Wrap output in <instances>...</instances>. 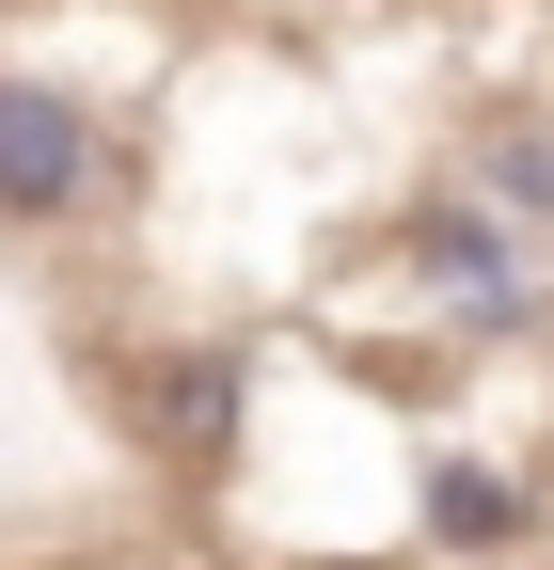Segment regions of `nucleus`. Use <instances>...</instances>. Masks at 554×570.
<instances>
[{"mask_svg":"<svg viewBox=\"0 0 554 570\" xmlns=\"http://www.w3.org/2000/svg\"><path fill=\"white\" fill-rule=\"evenodd\" d=\"M111 190V111L80 80H32V63H0V238H63L96 223Z\"/></svg>","mask_w":554,"mask_h":570,"instance_id":"nucleus-1","label":"nucleus"},{"mask_svg":"<svg viewBox=\"0 0 554 570\" xmlns=\"http://www.w3.org/2000/svg\"><path fill=\"white\" fill-rule=\"evenodd\" d=\"M396 269L444 302V333H459V348H507V333H538V238L507 223V206H475V190L412 206V223H396Z\"/></svg>","mask_w":554,"mask_h":570,"instance_id":"nucleus-2","label":"nucleus"},{"mask_svg":"<svg viewBox=\"0 0 554 570\" xmlns=\"http://www.w3.org/2000/svg\"><path fill=\"white\" fill-rule=\"evenodd\" d=\"M238 396H254V348L238 333H190V348H144V365H127V428H144L175 475H222L238 460Z\"/></svg>","mask_w":554,"mask_h":570,"instance_id":"nucleus-3","label":"nucleus"},{"mask_svg":"<svg viewBox=\"0 0 554 570\" xmlns=\"http://www.w3.org/2000/svg\"><path fill=\"white\" fill-rule=\"evenodd\" d=\"M412 539H428V554H523L538 539V491L507 475V460H428V475H412Z\"/></svg>","mask_w":554,"mask_h":570,"instance_id":"nucleus-4","label":"nucleus"},{"mask_svg":"<svg viewBox=\"0 0 554 570\" xmlns=\"http://www.w3.org/2000/svg\"><path fill=\"white\" fill-rule=\"evenodd\" d=\"M459 190H475V206H507L523 238H554V127H475Z\"/></svg>","mask_w":554,"mask_h":570,"instance_id":"nucleus-5","label":"nucleus"}]
</instances>
